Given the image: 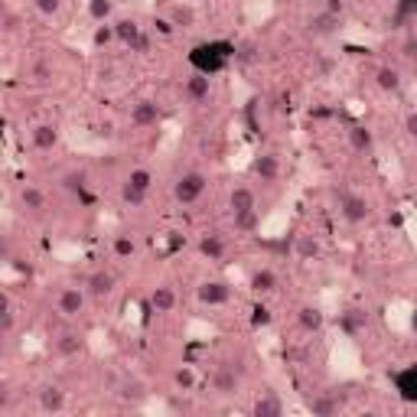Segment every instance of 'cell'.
Segmentation results:
<instances>
[{
  "label": "cell",
  "mask_w": 417,
  "mask_h": 417,
  "mask_svg": "<svg viewBox=\"0 0 417 417\" xmlns=\"http://www.w3.org/2000/svg\"><path fill=\"white\" fill-rule=\"evenodd\" d=\"M147 50H150V36H140V39L134 43V52H140V56H144Z\"/></svg>",
  "instance_id": "cell-36"
},
{
  "label": "cell",
  "mask_w": 417,
  "mask_h": 417,
  "mask_svg": "<svg viewBox=\"0 0 417 417\" xmlns=\"http://www.w3.org/2000/svg\"><path fill=\"white\" fill-rule=\"evenodd\" d=\"M206 186H208L206 173L189 170V173H183V176L176 180V186H173V199H176L180 206H193V202H199V199H202Z\"/></svg>",
  "instance_id": "cell-1"
},
{
  "label": "cell",
  "mask_w": 417,
  "mask_h": 417,
  "mask_svg": "<svg viewBox=\"0 0 417 417\" xmlns=\"http://www.w3.org/2000/svg\"><path fill=\"white\" fill-rule=\"evenodd\" d=\"M339 215H343L349 225H362V222L372 215L365 196H356V193H339Z\"/></svg>",
  "instance_id": "cell-3"
},
{
  "label": "cell",
  "mask_w": 417,
  "mask_h": 417,
  "mask_svg": "<svg viewBox=\"0 0 417 417\" xmlns=\"http://www.w3.org/2000/svg\"><path fill=\"white\" fill-rule=\"evenodd\" d=\"M0 330H3V332L13 330V307H10V300H7V297H3V323H0Z\"/></svg>",
  "instance_id": "cell-32"
},
{
  "label": "cell",
  "mask_w": 417,
  "mask_h": 417,
  "mask_svg": "<svg viewBox=\"0 0 417 417\" xmlns=\"http://www.w3.org/2000/svg\"><path fill=\"white\" fill-rule=\"evenodd\" d=\"M85 300H88L85 287H62L59 297H56V310H59L62 317H82Z\"/></svg>",
  "instance_id": "cell-4"
},
{
  "label": "cell",
  "mask_w": 417,
  "mask_h": 417,
  "mask_svg": "<svg viewBox=\"0 0 417 417\" xmlns=\"http://www.w3.org/2000/svg\"><path fill=\"white\" fill-rule=\"evenodd\" d=\"M30 78H33V82H36V85H50L52 82V65L50 62H33V69H30Z\"/></svg>",
  "instance_id": "cell-28"
},
{
  "label": "cell",
  "mask_w": 417,
  "mask_h": 417,
  "mask_svg": "<svg viewBox=\"0 0 417 417\" xmlns=\"http://www.w3.org/2000/svg\"><path fill=\"white\" fill-rule=\"evenodd\" d=\"M20 202H23V208H30V212H43L46 208V193L43 189H36V186H23L20 189Z\"/></svg>",
  "instance_id": "cell-20"
},
{
  "label": "cell",
  "mask_w": 417,
  "mask_h": 417,
  "mask_svg": "<svg viewBox=\"0 0 417 417\" xmlns=\"http://www.w3.org/2000/svg\"><path fill=\"white\" fill-rule=\"evenodd\" d=\"M114 36L121 39L124 46H131V50H134V43L144 36V30L137 26V20H118V23H114Z\"/></svg>",
  "instance_id": "cell-17"
},
{
  "label": "cell",
  "mask_w": 417,
  "mask_h": 417,
  "mask_svg": "<svg viewBox=\"0 0 417 417\" xmlns=\"http://www.w3.org/2000/svg\"><path fill=\"white\" fill-rule=\"evenodd\" d=\"M238 59H242V62H251V59H255V46H251V43H248V46H242V56H238Z\"/></svg>",
  "instance_id": "cell-37"
},
{
  "label": "cell",
  "mask_w": 417,
  "mask_h": 417,
  "mask_svg": "<svg viewBox=\"0 0 417 417\" xmlns=\"http://www.w3.org/2000/svg\"><path fill=\"white\" fill-rule=\"evenodd\" d=\"M78 349H82V339L75 332H62L59 339H56V352L59 356H78Z\"/></svg>",
  "instance_id": "cell-23"
},
{
  "label": "cell",
  "mask_w": 417,
  "mask_h": 417,
  "mask_svg": "<svg viewBox=\"0 0 417 417\" xmlns=\"http://www.w3.org/2000/svg\"><path fill=\"white\" fill-rule=\"evenodd\" d=\"M405 131H407V137H414V140H417V111H411V114H407Z\"/></svg>",
  "instance_id": "cell-34"
},
{
  "label": "cell",
  "mask_w": 417,
  "mask_h": 417,
  "mask_svg": "<svg viewBox=\"0 0 417 417\" xmlns=\"http://www.w3.org/2000/svg\"><path fill=\"white\" fill-rule=\"evenodd\" d=\"M108 39H118V36H114V26H105V23H101L98 33H95V43L101 46V43H108Z\"/></svg>",
  "instance_id": "cell-33"
},
{
  "label": "cell",
  "mask_w": 417,
  "mask_h": 417,
  "mask_svg": "<svg viewBox=\"0 0 417 417\" xmlns=\"http://www.w3.org/2000/svg\"><path fill=\"white\" fill-rule=\"evenodd\" d=\"M258 417H281V411H284V405H281V398L277 394H264V398H258L255 401V407H251Z\"/></svg>",
  "instance_id": "cell-22"
},
{
  "label": "cell",
  "mask_w": 417,
  "mask_h": 417,
  "mask_svg": "<svg viewBox=\"0 0 417 417\" xmlns=\"http://www.w3.org/2000/svg\"><path fill=\"white\" fill-rule=\"evenodd\" d=\"M297 323H300V330L319 332L323 330V313H319L317 307H300L297 310Z\"/></svg>",
  "instance_id": "cell-21"
},
{
  "label": "cell",
  "mask_w": 417,
  "mask_h": 417,
  "mask_svg": "<svg viewBox=\"0 0 417 417\" xmlns=\"http://www.w3.org/2000/svg\"><path fill=\"white\" fill-rule=\"evenodd\" d=\"M212 388L219 394H232L238 388V372L228 365H219L215 368V375H212Z\"/></svg>",
  "instance_id": "cell-14"
},
{
  "label": "cell",
  "mask_w": 417,
  "mask_h": 417,
  "mask_svg": "<svg viewBox=\"0 0 417 417\" xmlns=\"http://www.w3.org/2000/svg\"><path fill=\"white\" fill-rule=\"evenodd\" d=\"M85 290H88V297L105 300V297L114 290V274H108V270H92L85 277Z\"/></svg>",
  "instance_id": "cell-8"
},
{
  "label": "cell",
  "mask_w": 417,
  "mask_h": 417,
  "mask_svg": "<svg viewBox=\"0 0 417 417\" xmlns=\"http://www.w3.org/2000/svg\"><path fill=\"white\" fill-rule=\"evenodd\" d=\"M30 140H33L36 150H52L59 144V127H56V124H36V127L30 131Z\"/></svg>",
  "instance_id": "cell-10"
},
{
  "label": "cell",
  "mask_w": 417,
  "mask_h": 417,
  "mask_svg": "<svg viewBox=\"0 0 417 417\" xmlns=\"http://www.w3.org/2000/svg\"><path fill=\"white\" fill-rule=\"evenodd\" d=\"M228 208H232V219L235 215H248V212H258V196L251 186H235L232 196H228Z\"/></svg>",
  "instance_id": "cell-6"
},
{
  "label": "cell",
  "mask_w": 417,
  "mask_h": 417,
  "mask_svg": "<svg viewBox=\"0 0 417 417\" xmlns=\"http://www.w3.org/2000/svg\"><path fill=\"white\" fill-rule=\"evenodd\" d=\"M150 186H153V173L144 170V167H140V170H131L127 180H124V186H121V199L127 206H140V202L147 199Z\"/></svg>",
  "instance_id": "cell-2"
},
{
  "label": "cell",
  "mask_w": 417,
  "mask_h": 417,
  "mask_svg": "<svg viewBox=\"0 0 417 417\" xmlns=\"http://www.w3.org/2000/svg\"><path fill=\"white\" fill-rule=\"evenodd\" d=\"M33 7H36L43 17H56L62 7V0H33Z\"/></svg>",
  "instance_id": "cell-30"
},
{
  "label": "cell",
  "mask_w": 417,
  "mask_h": 417,
  "mask_svg": "<svg viewBox=\"0 0 417 417\" xmlns=\"http://www.w3.org/2000/svg\"><path fill=\"white\" fill-rule=\"evenodd\" d=\"M39 407H43L46 414H59L62 407H65V392L56 388V385L43 388V392H39Z\"/></svg>",
  "instance_id": "cell-15"
},
{
  "label": "cell",
  "mask_w": 417,
  "mask_h": 417,
  "mask_svg": "<svg viewBox=\"0 0 417 417\" xmlns=\"http://www.w3.org/2000/svg\"><path fill=\"white\" fill-rule=\"evenodd\" d=\"M258 225V212H248V215H235V228L238 232H251Z\"/></svg>",
  "instance_id": "cell-31"
},
{
  "label": "cell",
  "mask_w": 417,
  "mask_h": 417,
  "mask_svg": "<svg viewBox=\"0 0 417 417\" xmlns=\"http://www.w3.org/2000/svg\"><path fill=\"white\" fill-rule=\"evenodd\" d=\"M196 297L206 303V307H222V303H228V300H232V287H228V284H222V281H206V284H199Z\"/></svg>",
  "instance_id": "cell-5"
},
{
  "label": "cell",
  "mask_w": 417,
  "mask_h": 417,
  "mask_svg": "<svg viewBox=\"0 0 417 417\" xmlns=\"http://www.w3.org/2000/svg\"><path fill=\"white\" fill-rule=\"evenodd\" d=\"M268 323H270L268 310H258V313H255V326H268Z\"/></svg>",
  "instance_id": "cell-38"
},
{
  "label": "cell",
  "mask_w": 417,
  "mask_h": 417,
  "mask_svg": "<svg viewBox=\"0 0 417 417\" xmlns=\"http://www.w3.org/2000/svg\"><path fill=\"white\" fill-rule=\"evenodd\" d=\"M208 95H212V82H208L206 75H189L186 78V98L189 101L202 105V101H208Z\"/></svg>",
  "instance_id": "cell-12"
},
{
  "label": "cell",
  "mask_w": 417,
  "mask_h": 417,
  "mask_svg": "<svg viewBox=\"0 0 417 417\" xmlns=\"http://www.w3.org/2000/svg\"><path fill=\"white\" fill-rule=\"evenodd\" d=\"M150 307L157 310V313H170V310L176 307V290H173L170 284L153 287V294H150Z\"/></svg>",
  "instance_id": "cell-13"
},
{
  "label": "cell",
  "mask_w": 417,
  "mask_h": 417,
  "mask_svg": "<svg viewBox=\"0 0 417 417\" xmlns=\"http://www.w3.org/2000/svg\"><path fill=\"white\" fill-rule=\"evenodd\" d=\"M274 287H277V274L270 268H258L251 274V290H255V294H270Z\"/></svg>",
  "instance_id": "cell-18"
},
{
  "label": "cell",
  "mask_w": 417,
  "mask_h": 417,
  "mask_svg": "<svg viewBox=\"0 0 417 417\" xmlns=\"http://www.w3.org/2000/svg\"><path fill=\"white\" fill-rule=\"evenodd\" d=\"M332 407H336V405H332L330 398H317V401H313V411H319V414H330Z\"/></svg>",
  "instance_id": "cell-35"
},
{
  "label": "cell",
  "mask_w": 417,
  "mask_h": 417,
  "mask_svg": "<svg viewBox=\"0 0 417 417\" xmlns=\"http://www.w3.org/2000/svg\"><path fill=\"white\" fill-rule=\"evenodd\" d=\"M375 85H378L381 92H398V88H401V72H398L394 65H378V69H375Z\"/></svg>",
  "instance_id": "cell-16"
},
{
  "label": "cell",
  "mask_w": 417,
  "mask_h": 417,
  "mask_svg": "<svg viewBox=\"0 0 417 417\" xmlns=\"http://www.w3.org/2000/svg\"><path fill=\"white\" fill-rule=\"evenodd\" d=\"M173 385H176L180 392H193V388H196V372L189 365H180L173 372Z\"/></svg>",
  "instance_id": "cell-24"
},
{
  "label": "cell",
  "mask_w": 417,
  "mask_h": 417,
  "mask_svg": "<svg viewBox=\"0 0 417 417\" xmlns=\"http://www.w3.org/2000/svg\"><path fill=\"white\" fill-rule=\"evenodd\" d=\"M88 17L95 23H105L111 17V0H88Z\"/></svg>",
  "instance_id": "cell-27"
},
{
  "label": "cell",
  "mask_w": 417,
  "mask_h": 417,
  "mask_svg": "<svg viewBox=\"0 0 417 417\" xmlns=\"http://www.w3.org/2000/svg\"><path fill=\"white\" fill-rule=\"evenodd\" d=\"M170 23L173 26H193L196 23V13H193V7H186V3H176V7H170Z\"/></svg>",
  "instance_id": "cell-25"
},
{
  "label": "cell",
  "mask_w": 417,
  "mask_h": 417,
  "mask_svg": "<svg viewBox=\"0 0 417 417\" xmlns=\"http://www.w3.org/2000/svg\"><path fill=\"white\" fill-rule=\"evenodd\" d=\"M411 323H414V330H417V313H414V319H411Z\"/></svg>",
  "instance_id": "cell-40"
},
{
  "label": "cell",
  "mask_w": 417,
  "mask_h": 417,
  "mask_svg": "<svg viewBox=\"0 0 417 417\" xmlns=\"http://www.w3.org/2000/svg\"><path fill=\"white\" fill-rule=\"evenodd\" d=\"M111 248H114V255H118V258H134V251H137V245H134V238H131V235H114Z\"/></svg>",
  "instance_id": "cell-26"
},
{
  "label": "cell",
  "mask_w": 417,
  "mask_h": 417,
  "mask_svg": "<svg viewBox=\"0 0 417 417\" xmlns=\"http://www.w3.org/2000/svg\"><path fill=\"white\" fill-rule=\"evenodd\" d=\"M3 23H7V33H13V30H17V17L7 13V17H3Z\"/></svg>",
  "instance_id": "cell-39"
},
{
  "label": "cell",
  "mask_w": 417,
  "mask_h": 417,
  "mask_svg": "<svg viewBox=\"0 0 417 417\" xmlns=\"http://www.w3.org/2000/svg\"><path fill=\"white\" fill-rule=\"evenodd\" d=\"M349 144H352V150H356V153H368V150L375 147L372 131H365L362 124H352V127H349Z\"/></svg>",
  "instance_id": "cell-19"
},
{
  "label": "cell",
  "mask_w": 417,
  "mask_h": 417,
  "mask_svg": "<svg viewBox=\"0 0 417 417\" xmlns=\"http://www.w3.org/2000/svg\"><path fill=\"white\" fill-rule=\"evenodd\" d=\"M160 121V105L150 98H140L131 105V124H137V127H153V124Z\"/></svg>",
  "instance_id": "cell-7"
},
{
  "label": "cell",
  "mask_w": 417,
  "mask_h": 417,
  "mask_svg": "<svg viewBox=\"0 0 417 417\" xmlns=\"http://www.w3.org/2000/svg\"><path fill=\"white\" fill-rule=\"evenodd\" d=\"M199 255L208 258V261H222V258H225V238L215 235V232L202 235V238H199Z\"/></svg>",
  "instance_id": "cell-11"
},
{
  "label": "cell",
  "mask_w": 417,
  "mask_h": 417,
  "mask_svg": "<svg viewBox=\"0 0 417 417\" xmlns=\"http://www.w3.org/2000/svg\"><path fill=\"white\" fill-rule=\"evenodd\" d=\"M251 170H255V176H258L261 183H274L281 176V160H277V153H261Z\"/></svg>",
  "instance_id": "cell-9"
},
{
  "label": "cell",
  "mask_w": 417,
  "mask_h": 417,
  "mask_svg": "<svg viewBox=\"0 0 417 417\" xmlns=\"http://www.w3.org/2000/svg\"><path fill=\"white\" fill-rule=\"evenodd\" d=\"M297 255H300V261H313L319 255V245L313 238H297Z\"/></svg>",
  "instance_id": "cell-29"
}]
</instances>
